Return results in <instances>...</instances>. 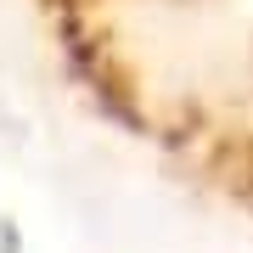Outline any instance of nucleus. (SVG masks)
Masks as SVG:
<instances>
[{"instance_id":"1","label":"nucleus","mask_w":253,"mask_h":253,"mask_svg":"<svg viewBox=\"0 0 253 253\" xmlns=\"http://www.w3.org/2000/svg\"><path fill=\"white\" fill-rule=\"evenodd\" d=\"M231 169H236V180H242L248 191H253V129H242V135H236V146H231Z\"/></svg>"}]
</instances>
